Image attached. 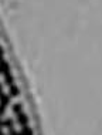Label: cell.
I'll use <instances>...</instances> for the list:
<instances>
[{
    "instance_id": "cell-4",
    "label": "cell",
    "mask_w": 102,
    "mask_h": 135,
    "mask_svg": "<svg viewBox=\"0 0 102 135\" xmlns=\"http://www.w3.org/2000/svg\"><path fill=\"white\" fill-rule=\"evenodd\" d=\"M13 124H14V121H13L12 118L2 119V128H9V129H13Z\"/></svg>"
},
{
    "instance_id": "cell-10",
    "label": "cell",
    "mask_w": 102,
    "mask_h": 135,
    "mask_svg": "<svg viewBox=\"0 0 102 135\" xmlns=\"http://www.w3.org/2000/svg\"><path fill=\"white\" fill-rule=\"evenodd\" d=\"M7 135H20V132H17V131H14V129H10V132Z\"/></svg>"
},
{
    "instance_id": "cell-1",
    "label": "cell",
    "mask_w": 102,
    "mask_h": 135,
    "mask_svg": "<svg viewBox=\"0 0 102 135\" xmlns=\"http://www.w3.org/2000/svg\"><path fill=\"white\" fill-rule=\"evenodd\" d=\"M17 124L21 127H26L28 124V115L24 114V112H20V114H17Z\"/></svg>"
},
{
    "instance_id": "cell-6",
    "label": "cell",
    "mask_w": 102,
    "mask_h": 135,
    "mask_svg": "<svg viewBox=\"0 0 102 135\" xmlns=\"http://www.w3.org/2000/svg\"><path fill=\"white\" fill-rule=\"evenodd\" d=\"M9 91H10V94H9L10 97H17V95L20 94V88H19L17 85H14V84H13V85H10Z\"/></svg>"
},
{
    "instance_id": "cell-7",
    "label": "cell",
    "mask_w": 102,
    "mask_h": 135,
    "mask_svg": "<svg viewBox=\"0 0 102 135\" xmlns=\"http://www.w3.org/2000/svg\"><path fill=\"white\" fill-rule=\"evenodd\" d=\"M20 135H34V132H33V129L30 128V127H21V131H20Z\"/></svg>"
},
{
    "instance_id": "cell-13",
    "label": "cell",
    "mask_w": 102,
    "mask_h": 135,
    "mask_svg": "<svg viewBox=\"0 0 102 135\" xmlns=\"http://www.w3.org/2000/svg\"><path fill=\"white\" fill-rule=\"evenodd\" d=\"M0 118H2V117H0ZM0 128H2V119H0Z\"/></svg>"
},
{
    "instance_id": "cell-2",
    "label": "cell",
    "mask_w": 102,
    "mask_h": 135,
    "mask_svg": "<svg viewBox=\"0 0 102 135\" xmlns=\"http://www.w3.org/2000/svg\"><path fill=\"white\" fill-rule=\"evenodd\" d=\"M6 73H10V64L2 60L0 61V74H6Z\"/></svg>"
},
{
    "instance_id": "cell-11",
    "label": "cell",
    "mask_w": 102,
    "mask_h": 135,
    "mask_svg": "<svg viewBox=\"0 0 102 135\" xmlns=\"http://www.w3.org/2000/svg\"><path fill=\"white\" fill-rule=\"evenodd\" d=\"M4 112H6V108L0 105V117H2V115H4Z\"/></svg>"
},
{
    "instance_id": "cell-9",
    "label": "cell",
    "mask_w": 102,
    "mask_h": 135,
    "mask_svg": "<svg viewBox=\"0 0 102 135\" xmlns=\"http://www.w3.org/2000/svg\"><path fill=\"white\" fill-rule=\"evenodd\" d=\"M3 57H4V50H3V47L0 46V61L3 60Z\"/></svg>"
},
{
    "instance_id": "cell-3",
    "label": "cell",
    "mask_w": 102,
    "mask_h": 135,
    "mask_svg": "<svg viewBox=\"0 0 102 135\" xmlns=\"http://www.w3.org/2000/svg\"><path fill=\"white\" fill-rule=\"evenodd\" d=\"M9 104H10V95H6V94H0V105L6 108Z\"/></svg>"
},
{
    "instance_id": "cell-8",
    "label": "cell",
    "mask_w": 102,
    "mask_h": 135,
    "mask_svg": "<svg viewBox=\"0 0 102 135\" xmlns=\"http://www.w3.org/2000/svg\"><path fill=\"white\" fill-rule=\"evenodd\" d=\"M13 112L14 114H20V112H23V104H20V103H16L13 105Z\"/></svg>"
},
{
    "instance_id": "cell-5",
    "label": "cell",
    "mask_w": 102,
    "mask_h": 135,
    "mask_svg": "<svg viewBox=\"0 0 102 135\" xmlns=\"http://www.w3.org/2000/svg\"><path fill=\"white\" fill-rule=\"evenodd\" d=\"M3 75H4V84H6V85H13V84H14V77H13V75L12 74H10V73H6V74H3Z\"/></svg>"
},
{
    "instance_id": "cell-12",
    "label": "cell",
    "mask_w": 102,
    "mask_h": 135,
    "mask_svg": "<svg viewBox=\"0 0 102 135\" xmlns=\"http://www.w3.org/2000/svg\"><path fill=\"white\" fill-rule=\"evenodd\" d=\"M2 91H3V85H2V84H0V94H3Z\"/></svg>"
}]
</instances>
